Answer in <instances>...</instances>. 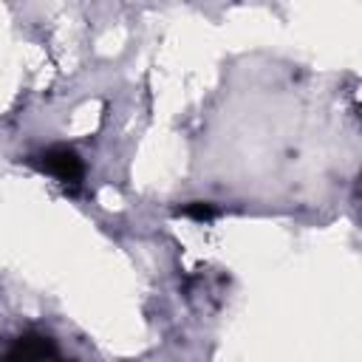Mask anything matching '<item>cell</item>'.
<instances>
[{
	"label": "cell",
	"instance_id": "obj_1",
	"mask_svg": "<svg viewBox=\"0 0 362 362\" xmlns=\"http://www.w3.org/2000/svg\"><path fill=\"white\" fill-rule=\"evenodd\" d=\"M28 161H31L37 170L54 175V178H57L59 184H65V187H76V184L82 181V175H85L82 158L76 156V150H71V147H65V144H54V147L42 150V153L31 156Z\"/></svg>",
	"mask_w": 362,
	"mask_h": 362
},
{
	"label": "cell",
	"instance_id": "obj_2",
	"mask_svg": "<svg viewBox=\"0 0 362 362\" xmlns=\"http://www.w3.org/2000/svg\"><path fill=\"white\" fill-rule=\"evenodd\" d=\"M3 362H65L57 342L45 334H23L6 354Z\"/></svg>",
	"mask_w": 362,
	"mask_h": 362
},
{
	"label": "cell",
	"instance_id": "obj_3",
	"mask_svg": "<svg viewBox=\"0 0 362 362\" xmlns=\"http://www.w3.org/2000/svg\"><path fill=\"white\" fill-rule=\"evenodd\" d=\"M218 212H221V209H218L215 204H206V201H192V204L181 206V215L195 218V221H212Z\"/></svg>",
	"mask_w": 362,
	"mask_h": 362
}]
</instances>
